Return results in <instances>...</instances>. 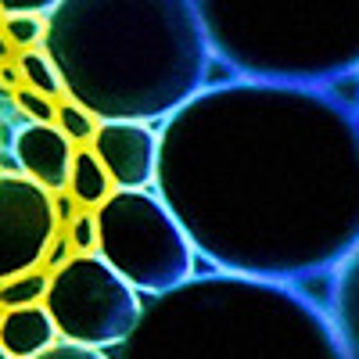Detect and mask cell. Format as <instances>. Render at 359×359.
I'll return each mask as SVG.
<instances>
[{"mask_svg": "<svg viewBox=\"0 0 359 359\" xmlns=\"http://www.w3.org/2000/svg\"><path fill=\"white\" fill-rule=\"evenodd\" d=\"M216 62L252 83L359 79V0H194Z\"/></svg>", "mask_w": 359, "mask_h": 359, "instance_id": "cell-4", "label": "cell"}, {"mask_svg": "<svg viewBox=\"0 0 359 359\" xmlns=\"http://www.w3.org/2000/svg\"><path fill=\"white\" fill-rule=\"evenodd\" d=\"M36 359H111V355H108V352H101V348H86V345L62 341V345L47 348V352H43V355H36Z\"/></svg>", "mask_w": 359, "mask_h": 359, "instance_id": "cell-18", "label": "cell"}, {"mask_svg": "<svg viewBox=\"0 0 359 359\" xmlns=\"http://www.w3.org/2000/svg\"><path fill=\"white\" fill-rule=\"evenodd\" d=\"M4 158L15 162L22 176H29L50 194H62L72 184L76 151H72V140L57 126H40V123L18 126L15 137L4 144Z\"/></svg>", "mask_w": 359, "mask_h": 359, "instance_id": "cell-9", "label": "cell"}, {"mask_svg": "<svg viewBox=\"0 0 359 359\" xmlns=\"http://www.w3.org/2000/svg\"><path fill=\"white\" fill-rule=\"evenodd\" d=\"M50 291V273L47 269H33L15 280H0V306L4 309H29V306H43Z\"/></svg>", "mask_w": 359, "mask_h": 359, "instance_id": "cell-14", "label": "cell"}, {"mask_svg": "<svg viewBox=\"0 0 359 359\" xmlns=\"http://www.w3.org/2000/svg\"><path fill=\"white\" fill-rule=\"evenodd\" d=\"M43 306L65 341L101 352L123 345L144 316L137 291L101 255H76L57 269Z\"/></svg>", "mask_w": 359, "mask_h": 359, "instance_id": "cell-6", "label": "cell"}, {"mask_svg": "<svg viewBox=\"0 0 359 359\" xmlns=\"http://www.w3.org/2000/svg\"><path fill=\"white\" fill-rule=\"evenodd\" d=\"M69 194L83 205V208H101L118 194L108 169L101 165V158L94 155V147H76V162H72V184H69Z\"/></svg>", "mask_w": 359, "mask_h": 359, "instance_id": "cell-12", "label": "cell"}, {"mask_svg": "<svg viewBox=\"0 0 359 359\" xmlns=\"http://www.w3.org/2000/svg\"><path fill=\"white\" fill-rule=\"evenodd\" d=\"M57 130H62L72 144H79V147H94V140L101 133V118L90 115L72 97H65L62 104H57Z\"/></svg>", "mask_w": 359, "mask_h": 359, "instance_id": "cell-16", "label": "cell"}, {"mask_svg": "<svg viewBox=\"0 0 359 359\" xmlns=\"http://www.w3.org/2000/svg\"><path fill=\"white\" fill-rule=\"evenodd\" d=\"M0 345L8 359H36L57 345V327L47 306L4 309L0 313Z\"/></svg>", "mask_w": 359, "mask_h": 359, "instance_id": "cell-10", "label": "cell"}, {"mask_svg": "<svg viewBox=\"0 0 359 359\" xmlns=\"http://www.w3.org/2000/svg\"><path fill=\"white\" fill-rule=\"evenodd\" d=\"M155 184L223 273L334 280L359 252V86H208L162 126Z\"/></svg>", "mask_w": 359, "mask_h": 359, "instance_id": "cell-1", "label": "cell"}, {"mask_svg": "<svg viewBox=\"0 0 359 359\" xmlns=\"http://www.w3.org/2000/svg\"><path fill=\"white\" fill-rule=\"evenodd\" d=\"M94 155L108 169L115 191H144L158 180V137L140 123H101Z\"/></svg>", "mask_w": 359, "mask_h": 359, "instance_id": "cell-8", "label": "cell"}, {"mask_svg": "<svg viewBox=\"0 0 359 359\" xmlns=\"http://www.w3.org/2000/svg\"><path fill=\"white\" fill-rule=\"evenodd\" d=\"M62 230L65 226L57 219V201L50 198V191L33 184L18 169H4L0 176V273L4 280L43 269Z\"/></svg>", "mask_w": 359, "mask_h": 359, "instance_id": "cell-7", "label": "cell"}, {"mask_svg": "<svg viewBox=\"0 0 359 359\" xmlns=\"http://www.w3.org/2000/svg\"><path fill=\"white\" fill-rule=\"evenodd\" d=\"M47 54L76 104L140 126L205 94L216 62L194 0H57Z\"/></svg>", "mask_w": 359, "mask_h": 359, "instance_id": "cell-2", "label": "cell"}, {"mask_svg": "<svg viewBox=\"0 0 359 359\" xmlns=\"http://www.w3.org/2000/svg\"><path fill=\"white\" fill-rule=\"evenodd\" d=\"M111 359H348L323 302L291 284L194 277L144 302Z\"/></svg>", "mask_w": 359, "mask_h": 359, "instance_id": "cell-3", "label": "cell"}, {"mask_svg": "<svg viewBox=\"0 0 359 359\" xmlns=\"http://www.w3.org/2000/svg\"><path fill=\"white\" fill-rule=\"evenodd\" d=\"M65 233H69L76 255H97L101 252V226H97L94 208H79V216L65 226Z\"/></svg>", "mask_w": 359, "mask_h": 359, "instance_id": "cell-17", "label": "cell"}, {"mask_svg": "<svg viewBox=\"0 0 359 359\" xmlns=\"http://www.w3.org/2000/svg\"><path fill=\"white\" fill-rule=\"evenodd\" d=\"M4 47L29 54V50H40L47 47V15H22L11 11L4 15Z\"/></svg>", "mask_w": 359, "mask_h": 359, "instance_id": "cell-15", "label": "cell"}, {"mask_svg": "<svg viewBox=\"0 0 359 359\" xmlns=\"http://www.w3.org/2000/svg\"><path fill=\"white\" fill-rule=\"evenodd\" d=\"M15 65H18L22 79H25V90H36V94L50 97L54 104H62V101L69 97L65 79H62V72H57L54 57L47 54V47L29 50V54H18V57H15Z\"/></svg>", "mask_w": 359, "mask_h": 359, "instance_id": "cell-13", "label": "cell"}, {"mask_svg": "<svg viewBox=\"0 0 359 359\" xmlns=\"http://www.w3.org/2000/svg\"><path fill=\"white\" fill-rule=\"evenodd\" d=\"M101 259L123 277L133 291L169 294L194 280V241L169 205L147 191H118L101 212Z\"/></svg>", "mask_w": 359, "mask_h": 359, "instance_id": "cell-5", "label": "cell"}, {"mask_svg": "<svg viewBox=\"0 0 359 359\" xmlns=\"http://www.w3.org/2000/svg\"><path fill=\"white\" fill-rule=\"evenodd\" d=\"M348 359H359V252L338 269L323 298Z\"/></svg>", "mask_w": 359, "mask_h": 359, "instance_id": "cell-11", "label": "cell"}]
</instances>
